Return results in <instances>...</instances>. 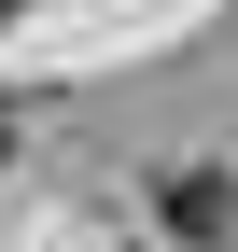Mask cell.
I'll return each instance as SVG.
<instances>
[{
  "label": "cell",
  "instance_id": "cell-1",
  "mask_svg": "<svg viewBox=\"0 0 238 252\" xmlns=\"http://www.w3.org/2000/svg\"><path fill=\"white\" fill-rule=\"evenodd\" d=\"M0 154H14V112H0Z\"/></svg>",
  "mask_w": 238,
  "mask_h": 252
},
{
  "label": "cell",
  "instance_id": "cell-2",
  "mask_svg": "<svg viewBox=\"0 0 238 252\" xmlns=\"http://www.w3.org/2000/svg\"><path fill=\"white\" fill-rule=\"evenodd\" d=\"M0 14H14V0H0Z\"/></svg>",
  "mask_w": 238,
  "mask_h": 252
}]
</instances>
